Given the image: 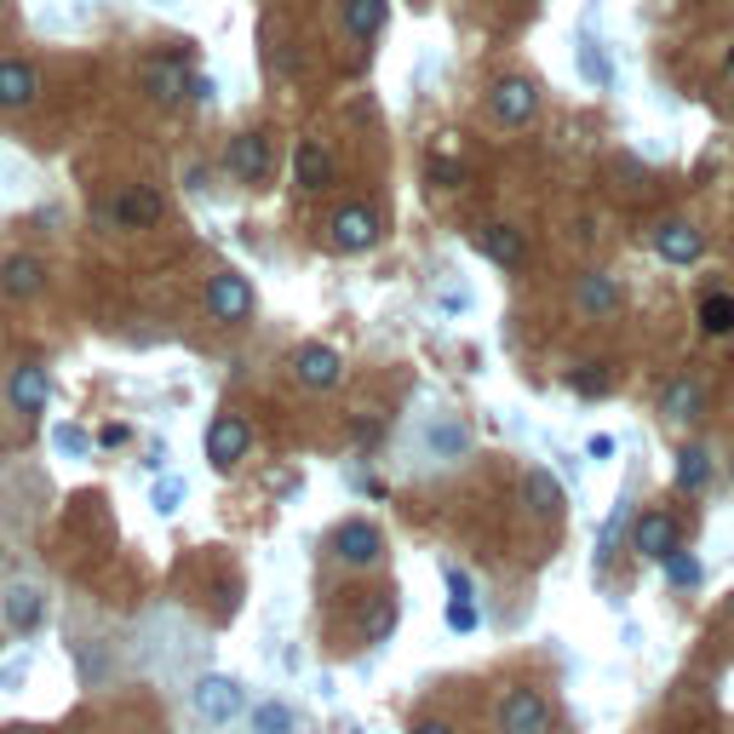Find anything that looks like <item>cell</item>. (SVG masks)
I'll return each instance as SVG.
<instances>
[{"instance_id":"obj_29","label":"cell","mask_w":734,"mask_h":734,"mask_svg":"<svg viewBox=\"0 0 734 734\" xmlns=\"http://www.w3.org/2000/svg\"><path fill=\"white\" fill-rule=\"evenodd\" d=\"M660 563H666V579H671L677 591H695L700 586V563H695L689 551H671V556H660Z\"/></svg>"},{"instance_id":"obj_21","label":"cell","mask_w":734,"mask_h":734,"mask_svg":"<svg viewBox=\"0 0 734 734\" xmlns=\"http://www.w3.org/2000/svg\"><path fill=\"white\" fill-rule=\"evenodd\" d=\"M0 620H7L12 631H41V625H46V591L12 586L7 597H0Z\"/></svg>"},{"instance_id":"obj_37","label":"cell","mask_w":734,"mask_h":734,"mask_svg":"<svg viewBox=\"0 0 734 734\" xmlns=\"http://www.w3.org/2000/svg\"><path fill=\"white\" fill-rule=\"evenodd\" d=\"M729 69H734V46H729Z\"/></svg>"},{"instance_id":"obj_24","label":"cell","mask_w":734,"mask_h":734,"mask_svg":"<svg viewBox=\"0 0 734 734\" xmlns=\"http://www.w3.org/2000/svg\"><path fill=\"white\" fill-rule=\"evenodd\" d=\"M385 0H345V30L350 41H373L379 30H385Z\"/></svg>"},{"instance_id":"obj_31","label":"cell","mask_w":734,"mask_h":734,"mask_svg":"<svg viewBox=\"0 0 734 734\" xmlns=\"http://www.w3.org/2000/svg\"><path fill=\"white\" fill-rule=\"evenodd\" d=\"M568 385H574L579 396H602V391H609V373H602L597 362H586L579 373H568Z\"/></svg>"},{"instance_id":"obj_3","label":"cell","mask_w":734,"mask_h":734,"mask_svg":"<svg viewBox=\"0 0 734 734\" xmlns=\"http://www.w3.org/2000/svg\"><path fill=\"white\" fill-rule=\"evenodd\" d=\"M190 705H195L201 723H236L247 712V689H241L236 677H224V671H207L190 689Z\"/></svg>"},{"instance_id":"obj_35","label":"cell","mask_w":734,"mask_h":734,"mask_svg":"<svg viewBox=\"0 0 734 734\" xmlns=\"http://www.w3.org/2000/svg\"><path fill=\"white\" fill-rule=\"evenodd\" d=\"M586 453H591V460H609V453H614V437H591Z\"/></svg>"},{"instance_id":"obj_33","label":"cell","mask_w":734,"mask_h":734,"mask_svg":"<svg viewBox=\"0 0 734 734\" xmlns=\"http://www.w3.org/2000/svg\"><path fill=\"white\" fill-rule=\"evenodd\" d=\"M430 179H437V184L448 190V184H460V179H465V167H453V161H430Z\"/></svg>"},{"instance_id":"obj_28","label":"cell","mask_w":734,"mask_h":734,"mask_svg":"<svg viewBox=\"0 0 734 734\" xmlns=\"http://www.w3.org/2000/svg\"><path fill=\"white\" fill-rule=\"evenodd\" d=\"M252 734H298V718H293V705H282V700H264V705H252Z\"/></svg>"},{"instance_id":"obj_4","label":"cell","mask_w":734,"mask_h":734,"mask_svg":"<svg viewBox=\"0 0 734 734\" xmlns=\"http://www.w3.org/2000/svg\"><path fill=\"white\" fill-rule=\"evenodd\" d=\"M138 87L149 92V104L172 110V104H184V98H190V69H184L179 53H156V58L138 64Z\"/></svg>"},{"instance_id":"obj_20","label":"cell","mask_w":734,"mask_h":734,"mask_svg":"<svg viewBox=\"0 0 734 734\" xmlns=\"http://www.w3.org/2000/svg\"><path fill=\"white\" fill-rule=\"evenodd\" d=\"M35 92H41L35 64L0 58V110H30V104H35Z\"/></svg>"},{"instance_id":"obj_16","label":"cell","mask_w":734,"mask_h":734,"mask_svg":"<svg viewBox=\"0 0 734 734\" xmlns=\"http://www.w3.org/2000/svg\"><path fill=\"white\" fill-rule=\"evenodd\" d=\"M224 167H230L241 184H264L270 179V144H264V133H236L230 149H224Z\"/></svg>"},{"instance_id":"obj_8","label":"cell","mask_w":734,"mask_h":734,"mask_svg":"<svg viewBox=\"0 0 734 734\" xmlns=\"http://www.w3.org/2000/svg\"><path fill=\"white\" fill-rule=\"evenodd\" d=\"M46 402H53V373H46L41 362L12 368V379H7V408H12L18 419H41Z\"/></svg>"},{"instance_id":"obj_30","label":"cell","mask_w":734,"mask_h":734,"mask_svg":"<svg viewBox=\"0 0 734 734\" xmlns=\"http://www.w3.org/2000/svg\"><path fill=\"white\" fill-rule=\"evenodd\" d=\"M579 69H586V81L609 87V58H602V46H597V41H586V46H579Z\"/></svg>"},{"instance_id":"obj_13","label":"cell","mask_w":734,"mask_h":734,"mask_svg":"<svg viewBox=\"0 0 734 734\" xmlns=\"http://www.w3.org/2000/svg\"><path fill=\"white\" fill-rule=\"evenodd\" d=\"M46 293V259L35 252H12L7 264H0V298H12V305H30V298Z\"/></svg>"},{"instance_id":"obj_26","label":"cell","mask_w":734,"mask_h":734,"mask_svg":"<svg viewBox=\"0 0 734 734\" xmlns=\"http://www.w3.org/2000/svg\"><path fill=\"white\" fill-rule=\"evenodd\" d=\"M660 414H666L671 425H689V419L700 414V385H695V379H671L666 396H660Z\"/></svg>"},{"instance_id":"obj_10","label":"cell","mask_w":734,"mask_h":734,"mask_svg":"<svg viewBox=\"0 0 734 734\" xmlns=\"http://www.w3.org/2000/svg\"><path fill=\"white\" fill-rule=\"evenodd\" d=\"M115 224L121 230H156V224L167 218V195L156 190V184H126L121 195H115Z\"/></svg>"},{"instance_id":"obj_7","label":"cell","mask_w":734,"mask_h":734,"mask_svg":"<svg viewBox=\"0 0 734 734\" xmlns=\"http://www.w3.org/2000/svg\"><path fill=\"white\" fill-rule=\"evenodd\" d=\"M252 305H259V293H252V282H247L241 270L207 275V316H213V321H247Z\"/></svg>"},{"instance_id":"obj_11","label":"cell","mask_w":734,"mask_h":734,"mask_svg":"<svg viewBox=\"0 0 734 734\" xmlns=\"http://www.w3.org/2000/svg\"><path fill=\"white\" fill-rule=\"evenodd\" d=\"M620 275H609V270H586L574 282V310L586 316V321H609V316H620Z\"/></svg>"},{"instance_id":"obj_15","label":"cell","mask_w":734,"mask_h":734,"mask_svg":"<svg viewBox=\"0 0 734 734\" xmlns=\"http://www.w3.org/2000/svg\"><path fill=\"white\" fill-rule=\"evenodd\" d=\"M654 252H660L666 264H695L705 252V236L695 230L689 218H660V224H654Z\"/></svg>"},{"instance_id":"obj_36","label":"cell","mask_w":734,"mask_h":734,"mask_svg":"<svg viewBox=\"0 0 734 734\" xmlns=\"http://www.w3.org/2000/svg\"><path fill=\"white\" fill-rule=\"evenodd\" d=\"M408 734H453V723H437V718H430V723H414Z\"/></svg>"},{"instance_id":"obj_19","label":"cell","mask_w":734,"mask_h":734,"mask_svg":"<svg viewBox=\"0 0 734 734\" xmlns=\"http://www.w3.org/2000/svg\"><path fill=\"white\" fill-rule=\"evenodd\" d=\"M293 184L305 190V195H321V190H334V156L316 144V138H305L298 144V156H293Z\"/></svg>"},{"instance_id":"obj_32","label":"cell","mask_w":734,"mask_h":734,"mask_svg":"<svg viewBox=\"0 0 734 734\" xmlns=\"http://www.w3.org/2000/svg\"><path fill=\"white\" fill-rule=\"evenodd\" d=\"M179 499H184V483H179V476H167V483L156 488V511H161V517L179 511Z\"/></svg>"},{"instance_id":"obj_18","label":"cell","mask_w":734,"mask_h":734,"mask_svg":"<svg viewBox=\"0 0 734 734\" xmlns=\"http://www.w3.org/2000/svg\"><path fill=\"white\" fill-rule=\"evenodd\" d=\"M476 247H483L499 270H522L528 264V241H522L517 224H483V230H476Z\"/></svg>"},{"instance_id":"obj_12","label":"cell","mask_w":734,"mask_h":734,"mask_svg":"<svg viewBox=\"0 0 734 734\" xmlns=\"http://www.w3.org/2000/svg\"><path fill=\"white\" fill-rule=\"evenodd\" d=\"M327 241H334L339 252H368L379 241V213L362 207V201H350V207H339L334 218H327Z\"/></svg>"},{"instance_id":"obj_9","label":"cell","mask_w":734,"mask_h":734,"mask_svg":"<svg viewBox=\"0 0 734 734\" xmlns=\"http://www.w3.org/2000/svg\"><path fill=\"white\" fill-rule=\"evenodd\" d=\"M247 448H252V425L241 414H218L207 425V460H213V471H236L247 460Z\"/></svg>"},{"instance_id":"obj_27","label":"cell","mask_w":734,"mask_h":734,"mask_svg":"<svg viewBox=\"0 0 734 734\" xmlns=\"http://www.w3.org/2000/svg\"><path fill=\"white\" fill-rule=\"evenodd\" d=\"M695 316H700V334H712V339L734 334V293H705Z\"/></svg>"},{"instance_id":"obj_17","label":"cell","mask_w":734,"mask_h":734,"mask_svg":"<svg viewBox=\"0 0 734 734\" xmlns=\"http://www.w3.org/2000/svg\"><path fill=\"white\" fill-rule=\"evenodd\" d=\"M442 579H448V609H442L448 631H476V625H483V614H476V586H471V574H465L460 563H448Z\"/></svg>"},{"instance_id":"obj_34","label":"cell","mask_w":734,"mask_h":734,"mask_svg":"<svg viewBox=\"0 0 734 734\" xmlns=\"http://www.w3.org/2000/svg\"><path fill=\"white\" fill-rule=\"evenodd\" d=\"M58 448L64 453H87V437H81V430H69V425H58Z\"/></svg>"},{"instance_id":"obj_22","label":"cell","mask_w":734,"mask_h":734,"mask_svg":"<svg viewBox=\"0 0 734 734\" xmlns=\"http://www.w3.org/2000/svg\"><path fill=\"white\" fill-rule=\"evenodd\" d=\"M522 499H528V511H534L540 522H556V517H563V483H556L551 471H540V465L522 476Z\"/></svg>"},{"instance_id":"obj_14","label":"cell","mask_w":734,"mask_h":734,"mask_svg":"<svg viewBox=\"0 0 734 734\" xmlns=\"http://www.w3.org/2000/svg\"><path fill=\"white\" fill-rule=\"evenodd\" d=\"M677 540H682V528H677V517H671V511H643V517H637V528H631V551L648 556V563L671 556V551H677Z\"/></svg>"},{"instance_id":"obj_23","label":"cell","mask_w":734,"mask_h":734,"mask_svg":"<svg viewBox=\"0 0 734 734\" xmlns=\"http://www.w3.org/2000/svg\"><path fill=\"white\" fill-rule=\"evenodd\" d=\"M465 448H471V430L453 414L430 419V430H425V453H430V460H465Z\"/></svg>"},{"instance_id":"obj_2","label":"cell","mask_w":734,"mask_h":734,"mask_svg":"<svg viewBox=\"0 0 734 734\" xmlns=\"http://www.w3.org/2000/svg\"><path fill=\"white\" fill-rule=\"evenodd\" d=\"M494 729L499 734H551V700L540 689H528V682H517V689L499 695Z\"/></svg>"},{"instance_id":"obj_25","label":"cell","mask_w":734,"mask_h":734,"mask_svg":"<svg viewBox=\"0 0 734 734\" xmlns=\"http://www.w3.org/2000/svg\"><path fill=\"white\" fill-rule=\"evenodd\" d=\"M677 488L682 494H705V488H712V453H705V448H682L677 453Z\"/></svg>"},{"instance_id":"obj_5","label":"cell","mask_w":734,"mask_h":734,"mask_svg":"<svg viewBox=\"0 0 734 734\" xmlns=\"http://www.w3.org/2000/svg\"><path fill=\"white\" fill-rule=\"evenodd\" d=\"M287 368H293V385H298V391H316V396H321V391H334L339 379H345V357H339L334 345H321V339L298 345Z\"/></svg>"},{"instance_id":"obj_1","label":"cell","mask_w":734,"mask_h":734,"mask_svg":"<svg viewBox=\"0 0 734 734\" xmlns=\"http://www.w3.org/2000/svg\"><path fill=\"white\" fill-rule=\"evenodd\" d=\"M327 563L350 568V574H368L385 563V528L368 522V517H345L334 534H327Z\"/></svg>"},{"instance_id":"obj_6","label":"cell","mask_w":734,"mask_h":734,"mask_svg":"<svg viewBox=\"0 0 734 734\" xmlns=\"http://www.w3.org/2000/svg\"><path fill=\"white\" fill-rule=\"evenodd\" d=\"M488 115L499 126H528L540 115V87L528 81V75H505V81H494V92H488Z\"/></svg>"}]
</instances>
